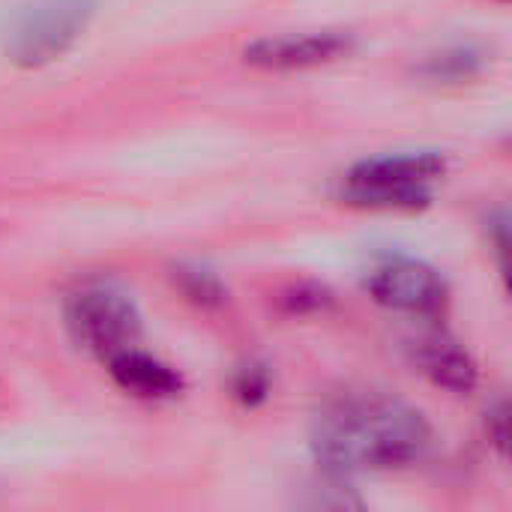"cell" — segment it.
<instances>
[{
    "instance_id": "cell-1",
    "label": "cell",
    "mask_w": 512,
    "mask_h": 512,
    "mask_svg": "<svg viewBox=\"0 0 512 512\" xmlns=\"http://www.w3.org/2000/svg\"><path fill=\"white\" fill-rule=\"evenodd\" d=\"M312 447L318 462L333 474L390 471L420 462L432 447V429L402 399L357 393L324 408Z\"/></svg>"
},
{
    "instance_id": "cell-2",
    "label": "cell",
    "mask_w": 512,
    "mask_h": 512,
    "mask_svg": "<svg viewBox=\"0 0 512 512\" xmlns=\"http://www.w3.org/2000/svg\"><path fill=\"white\" fill-rule=\"evenodd\" d=\"M447 174V159L438 153L378 156L354 165L342 180V198L372 210H414L429 204L432 186Z\"/></svg>"
},
{
    "instance_id": "cell-3",
    "label": "cell",
    "mask_w": 512,
    "mask_h": 512,
    "mask_svg": "<svg viewBox=\"0 0 512 512\" xmlns=\"http://www.w3.org/2000/svg\"><path fill=\"white\" fill-rule=\"evenodd\" d=\"M96 0H36L18 12L6 36V54L24 69L63 57L87 30Z\"/></svg>"
},
{
    "instance_id": "cell-4",
    "label": "cell",
    "mask_w": 512,
    "mask_h": 512,
    "mask_svg": "<svg viewBox=\"0 0 512 512\" xmlns=\"http://www.w3.org/2000/svg\"><path fill=\"white\" fill-rule=\"evenodd\" d=\"M66 327L84 351L108 360L135 345L141 336V315L126 291L108 282H93L69 297Z\"/></svg>"
},
{
    "instance_id": "cell-5",
    "label": "cell",
    "mask_w": 512,
    "mask_h": 512,
    "mask_svg": "<svg viewBox=\"0 0 512 512\" xmlns=\"http://www.w3.org/2000/svg\"><path fill=\"white\" fill-rule=\"evenodd\" d=\"M369 294L405 315H438L447 303V282L441 273L414 258H387L369 273Z\"/></svg>"
},
{
    "instance_id": "cell-6",
    "label": "cell",
    "mask_w": 512,
    "mask_h": 512,
    "mask_svg": "<svg viewBox=\"0 0 512 512\" xmlns=\"http://www.w3.org/2000/svg\"><path fill=\"white\" fill-rule=\"evenodd\" d=\"M354 51V36L342 30H315V33H282L264 36L246 45L243 60L258 69L288 72V69H309L342 60Z\"/></svg>"
},
{
    "instance_id": "cell-7",
    "label": "cell",
    "mask_w": 512,
    "mask_h": 512,
    "mask_svg": "<svg viewBox=\"0 0 512 512\" xmlns=\"http://www.w3.org/2000/svg\"><path fill=\"white\" fill-rule=\"evenodd\" d=\"M417 366L450 393H471L477 387V363L474 357L447 333H426L414 342Z\"/></svg>"
},
{
    "instance_id": "cell-8",
    "label": "cell",
    "mask_w": 512,
    "mask_h": 512,
    "mask_svg": "<svg viewBox=\"0 0 512 512\" xmlns=\"http://www.w3.org/2000/svg\"><path fill=\"white\" fill-rule=\"evenodd\" d=\"M114 384L138 399H174L183 390V378L168 363L132 348L117 351L105 360Z\"/></svg>"
},
{
    "instance_id": "cell-9",
    "label": "cell",
    "mask_w": 512,
    "mask_h": 512,
    "mask_svg": "<svg viewBox=\"0 0 512 512\" xmlns=\"http://www.w3.org/2000/svg\"><path fill=\"white\" fill-rule=\"evenodd\" d=\"M480 66H483V57L474 48H453L438 57H429L423 72L432 81H465V78L477 75Z\"/></svg>"
},
{
    "instance_id": "cell-10",
    "label": "cell",
    "mask_w": 512,
    "mask_h": 512,
    "mask_svg": "<svg viewBox=\"0 0 512 512\" xmlns=\"http://www.w3.org/2000/svg\"><path fill=\"white\" fill-rule=\"evenodd\" d=\"M183 288H186V294L192 297V300H198V303H222V285L210 276V273H204V270H192L189 276H186V282H183Z\"/></svg>"
},
{
    "instance_id": "cell-11",
    "label": "cell",
    "mask_w": 512,
    "mask_h": 512,
    "mask_svg": "<svg viewBox=\"0 0 512 512\" xmlns=\"http://www.w3.org/2000/svg\"><path fill=\"white\" fill-rule=\"evenodd\" d=\"M267 387H270L267 375H264L258 366H252V369H243V372L237 375L234 393H237V399H240V402L255 405V402H261V399L267 396Z\"/></svg>"
}]
</instances>
